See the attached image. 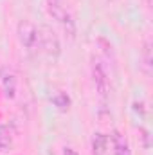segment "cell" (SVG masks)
<instances>
[{
  "label": "cell",
  "instance_id": "obj_12",
  "mask_svg": "<svg viewBox=\"0 0 153 155\" xmlns=\"http://www.w3.org/2000/svg\"><path fill=\"white\" fill-rule=\"evenodd\" d=\"M133 112H141V116L144 117V101H133Z\"/></svg>",
  "mask_w": 153,
  "mask_h": 155
},
{
  "label": "cell",
  "instance_id": "obj_8",
  "mask_svg": "<svg viewBox=\"0 0 153 155\" xmlns=\"http://www.w3.org/2000/svg\"><path fill=\"white\" fill-rule=\"evenodd\" d=\"M108 146H110V137L103 132H94L90 143L92 155H108Z\"/></svg>",
  "mask_w": 153,
  "mask_h": 155
},
{
  "label": "cell",
  "instance_id": "obj_6",
  "mask_svg": "<svg viewBox=\"0 0 153 155\" xmlns=\"http://www.w3.org/2000/svg\"><path fill=\"white\" fill-rule=\"evenodd\" d=\"M110 144H112V152L114 155H133L132 153V148H130V143L126 139V135H122V132L114 130L112 135H110Z\"/></svg>",
  "mask_w": 153,
  "mask_h": 155
},
{
  "label": "cell",
  "instance_id": "obj_7",
  "mask_svg": "<svg viewBox=\"0 0 153 155\" xmlns=\"http://www.w3.org/2000/svg\"><path fill=\"white\" fill-rule=\"evenodd\" d=\"M141 71L146 78H151L153 72V56H151V38H146L141 47Z\"/></svg>",
  "mask_w": 153,
  "mask_h": 155
},
{
  "label": "cell",
  "instance_id": "obj_1",
  "mask_svg": "<svg viewBox=\"0 0 153 155\" xmlns=\"http://www.w3.org/2000/svg\"><path fill=\"white\" fill-rule=\"evenodd\" d=\"M47 4V13L52 20H56L63 33L70 40H74L76 36V20L72 15V9L69 5V0H45Z\"/></svg>",
  "mask_w": 153,
  "mask_h": 155
},
{
  "label": "cell",
  "instance_id": "obj_5",
  "mask_svg": "<svg viewBox=\"0 0 153 155\" xmlns=\"http://www.w3.org/2000/svg\"><path fill=\"white\" fill-rule=\"evenodd\" d=\"M0 85H2L5 99H15L16 97L18 76H16V72H15L13 67H9V65H2L0 67Z\"/></svg>",
  "mask_w": 153,
  "mask_h": 155
},
{
  "label": "cell",
  "instance_id": "obj_13",
  "mask_svg": "<svg viewBox=\"0 0 153 155\" xmlns=\"http://www.w3.org/2000/svg\"><path fill=\"white\" fill-rule=\"evenodd\" d=\"M61 155H79V153H77L74 148H70V146H65V148L61 150Z\"/></svg>",
  "mask_w": 153,
  "mask_h": 155
},
{
  "label": "cell",
  "instance_id": "obj_4",
  "mask_svg": "<svg viewBox=\"0 0 153 155\" xmlns=\"http://www.w3.org/2000/svg\"><path fill=\"white\" fill-rule=\"evenodd\" d=\"M40 40H38V49L41 54H45L47 58H60L61 54V41L58 38V35L49 27V25H40Z\"/></svg>",
  "mask_w": 153,
  "mask_h": 155
},
{
  "label": "cell",
  "instance_id": "obj_11",
  "mask_svg": "<svg viewBox=\"0 0 153 155\" xmlns=\"http://www.w3.org/2000/svg\"><path fill=\"white\" fill-rule=\"evenodd\" d=\"M139 139L142 141V146H144V148L148 150L151 143H150V132H148L146 128H139Z\"/></svg>",
  "mask_w": 153,
  "mask_h": 155
},
{
  "label": "cell",
  "instance_id": "obj_9",
  "mask_svg": "<svg viewBox=\"0 0 153 155\" xmlns=\"http://www.w3.org/2000/svg\"><path fill=\"white\" fill-rule=\"evenodd\" d=\"M50 101H52V105H54L60 112H69V110H70V105H72L70 96H69L67 92H63V90L54 92L52 97H50Z\"/></svg>",
  "mask_w": 153,
  "mask_h": 155
},
{
  "label": "cell",
  "instance_id": "obj_3",
  "mask_svg": "<svg viewBox=\"0 0 153 155\" xmlns=\"http://www.w3.org/2000/svg\"><path fill=\"white\" fill-rule=\"evenodd\" d=\"M16 38L20 41V47L29 56H36L40 52L38 49L40 31H38V25L33 24L31 20H20L16 24Z\"/></svg>",
  "mask_w": 153,
  "mask_h": 155
},
{
  "label": "cell",
  "instance_id": "obj_10",
  "mask_svg": "<svg viewBox=\"0 0 153 155\" xmlns=\"http://www.w3.org/2000/svg\"><path fill=\"white\" fill-rule=\"evenodd\" d=\"M13 144V130L7 124H0V153L7 152Z\"/></svg>",
  "mask_w": 153,
  "mask_h": 155
},
{
  "label": "cell",
  "instance_id": "obj_2",
  "mask_svg": "<svg viewBox=\"0 0 153 155\" xmlns=\"http://www.w3.org/2000/svg\"><path fill=\"white\" fill-rule=\"evenodd\" d=\"M90 76H92V83H94V88H96L97 96L103 101H106L110 97V92H112V81H110L108 67H106L103 58H92Z\"/></svg>",
  "mask_w": 153,
  "mask_h": 155
}]
</instances>
